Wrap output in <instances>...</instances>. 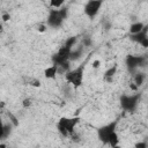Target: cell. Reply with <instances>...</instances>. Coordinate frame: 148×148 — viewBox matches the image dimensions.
<instances>
[{
  "instance_id": "6da1fadb",
  "label": "cell",
  "mask_w": 148,
  "mask_h": 148,
  "mask_svg": "<svg viewBox=\"0 0 148 148\" xmlns=\"http://www.w3.org/2000/svg\"><path fill=\"white\" fill-rule=\"evenodd\" d=\"M117 121L109 123L104 126H102L98 130V138L104 142L110 145L111 147H117L119 145V136L117 133Z\"/></svg>"
},
{
  "instance_id": "7a4b0ae2",
  "label": "cell",
  "mask_w": 148,
  "mask_h": 148,
  "mask_svg": "<svg viewBox=\"0 0 148 148\" xmlns=\"http://www.w3.org/2000/svg\"><path fill=\"white\" fill-rule=\"evenodd\" d=\"M79 117H61L58 120L57 128L62 136H69L74 133V128L79 124Z\"/></svg>"
},
{
  "instance_id": "3957f363",
  "label": "cell",
  "mask_w": 148,
  "mask_h": 148,
  "mask_svg": "<svg viewBox=\"0 0 148 148\" xmlns=\"http://www.w3.org/2000/svg\"><path fill=\"white\" fill-rule=\"evenodd\" d=\"M66 16H67V10L65 8H58V9L52 8L47 15L46 24L52 28H58L62 24Z\"/></svg>"
},
{
  "instance_id": "277c9868",
  "label": "cell",
  "mask_w": 148,
  "mask_h": 148,
  "mask_svg": "<svg viewBox=\"0 0 148 148\" xmlns=\"http://www.w3.org/2000/svg\"><path fill=\"white\" fill-rule=\"evenodd\" d=\"M65 81L69 84H73L74 88H77L83 82V66L69 69L65 73Z\"/></svg>"
},
{
  "instance_id": "5b68a950",
  "label": "cell",
  "mask_w": 148,
  "mask_h": 148,
  "mask_svg": "<svg viewBox=\"0 0 148 148\" xmlns=\"http://www.w3.org/2000/svg\"><path fill=\"white\" fill-rule=\"evenodd\" d=\"M139 102V95H123L120 97V105L125 111H133Z\"/></svg>"
},
{
  "instance_id": "8992f818",
  "label": "cell",
  "mask_w": 148,
  "mask_h": 148,
  "mask_svg": "<svg viewBox=\"0 0 148 148\" xmlns=\"http://www.w3.org/2000/svg\"><path fill=\"white\" fill-rule=\"evenodd\" d=\"M102 5H103V0H88V2L83 7V12L88 17L92 18L98 14Z\"/></svg>"
},
{
  "instance_id": "52a82bcc",
  "label": "cell",
  "mask_w": 148,
  "mask_h": 148,
  "mask_svg": "<svg viewBox=\"0 0 148 148\" xmlns=\"http://www.w3.org/2000/svg\"><path fill=\"white\" fill-rule=\"evenodd\" d=\"M143 61H145V58L142 56H133V54H130L126 58V65H127V67L131 71L136 69L139 66H141L143 64Z\"/></svg>"
},
{
  "instance_id": "ba28073f",
  "label": "cell",
  "mask_w": 148,
  "mask_h": 148,
  "mask_svg": "<svg viewBox=\"0 0 148 148\" xmlns=\"http://www.w3.org/2000/svg\"><path fill=\"white\" fill-rule=\"evenodd\" d=\"M147 28L148 27H145V29L135 35H131V38L136 42L138 44H140L142 47H148V34H147Z\"/></svg>"
},
{
  "instance_id": "9c48e42d",
  "label": "cell",
  "mask_w": 148,
  "mask_h": 148,
  "mask_svg": "<svg viewBox=\"0 0 148 148\" xmlns=\"http://www.w3.org/2000/svg\"><path fill=\"white\" fill-rule=\"evenodd\" d=\"M58 71H59V66L56 65V64H52L51 66L46 67L44 69V76H45V79H49V80L56 79V76L58 74Z\"/></svg>"
},
{
  "instance_id": "30bf717a",
  "label": "cell",
  "mask_w": 148,
  "mask_h": 148,
  "mask_svg": "<svg viewBox=\"0 0 148 148\" xmlns=\"http://www.w3.org/2000/svg\"><path fill=\"white\" fill-rule=\"evenodd\" d=\"M145 27H146V25H145L142 22H135V23H132V24L130 25V34H131V35H135V34L142 31V30L145 29Z\"/></svg>"
},
{
  "instance_id": "8fae6325",
  "label": "cell",
  "mask_w": 148,
  "mask_h": 148,
  "mask_svg": "<svg viewBox=\"0 0 148 148\" xmlns=\"http://www.w3.org/2000/svg\"><path fill=\"white\" fill-rule=\"evenodd\" d=\"M117 71H118V66H117V64H114V65H112L110 68H108V69L105 71V73H104V77L108 79V80H112V77L116 75Z\"/></svg>"
},
{
  "instance_id": "7c38bea8",
  "label": "cell",
  "mask_w": 148,
  "mask_h": 148,
  "mask_svg": "<svg viewBox=\"0 0 148 148\" xmlns=\"http://www.w3.org/2000/svg\"><path fill=\"white\" fill-rule=\"evenodd\" d=\"M66 1H67V0H50V7H51V8H54V9L61 8L62 5H64Z\"/></svg>"
},
{
  "instance_id": "4fadbf2b",
  "label": "cell",
  "mask_w": 148,
  "mask_h": 148,
  "mask_svg": "<svg viewBox=\"0 0 148 148\" xmlns=\"http://www.w3.org/2000/svg\"><path fill=\"white\" fill-rule=\"evenodd\" d=\"M143 80H145V75H143L142 73H138V74L135 75V77H134V83H135L138 87H140V86L143 83Z\"/></svg>"
},
{
  "instance_id": "5bb4252c",
  "label": "cell",
  "mask_w": 148,
  "mask_h": 148,
  "mask_svg": "<svg viewBox=\"0 0 148 148\" xmlns=\"http://www.w3.org/2000/svg\"><path fill=\"white\" fill-rule=\"evenodd\" d=\"M99 66H101V60H99V59H95V60L91 62V67H92L94 69L99 68Z\"/></svg>"
},
{
  "instance_id": "9a60e30c",
  "label": "cell",
  "mask_w": 148,
  "mask_h": 148,
  "mask_svg": "<svg viewBox=\"0 0 148 148\" xmlns=\"http://www.w3.org/2000/svg\"><path fill=\"white\" fill-rule=\"evenodd\" d=\"M30 105H31V99L30 98H24L22 101V106L23 108H29Z\"/></svg>"
},
{
  "instance_id": "2e32d148",
  "label": "cell",
  "mask_w": 148,
  "mask_h": 148,
  "mask_svg": "<svg viewBox=\"0 0 148 148\" xmlns=\"http://www.w3.org/2000/svg\"><path fill=\"white\" fill-rule=\"evenodd\" d=\"M46 29H47V24H39L37 28V31L38 32H45Z\"/></svg>"
},
{
  "instance_id": "e0dca14e",
  "label": "cell",
  "mask_w": 148,
  "mask_h": 148,
  "mask_svg": "<svg viewBox=\"0 0 148 148\" xmlns=\"http://www.w3.org/2000/svg\"><path fill=\"white\" fill-rule=\"evenodd\" d=\"M30 84H31L32 87H36V88H39V87L42 86V83H40L39 80H32V81L30 82Z\"/></svg>"
},
{
  "instance_id": "ac0fdd59",
  "label": "cell",
  "mask_w": 148,
  "mask_h": 148,
  "mask_svg": "<svg viewBox=\"0 0 148 148\" xmlns=\"http://www.w3.org/2000/svg\"><path fill=\"white\" fill-rule=\"evenodd\" d=\"M1 17H2V21H3V22H7V21L10 20V15H9V13H3Z\"/></svg>"
},
{
  "instance_id": "d6986e66",
  "label": "cell",
  "mask_w": 148,
  "mask_h": 148,
  "mask_svg": "<svg viewBox=\"0 0 148 148\" xmlns=\"http://www.w3.org/2000/svg\"><path fill=\"white\" fill-rule=\"evenodd\" d=\"M135 147H138V148H146L147 143L146 142H138V143H135Z\"/></svg>"
}]
</instances>
